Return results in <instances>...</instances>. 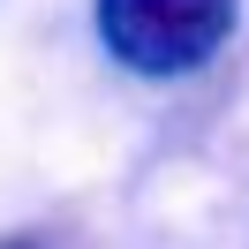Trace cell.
Instances as JSON below:
<instances>
[{"label": "cell", "mask_w": 249, "mask_h": 249, "mask_svg": "<svg viewBox=\"0 0 249 249\" xmlns=\"http://www.w3.org/2000/svg\"><path fill=\"white\" fill-rule=\"evenodd\" d=\"M98 46L136 76H189L242 23V0H91Z\"/></svg>", "instance_id": "6da1fadb"}, {"label": "cell", "mask_w": 249, "mask_h": 249, "mask_svg": "<svg viewBox=\"0 0 249 249\" xmlns=\"http://www.w3.org/2000/svg\"><path fill=\"white\" fill-rule=\"evenodd\" d=\"M0 249H38V242H31V234H8V242H0Z\"/></svg>", "instance_id": "7a4b0ae2"}]
</instances>
